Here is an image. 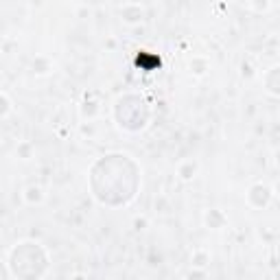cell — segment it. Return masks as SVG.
<instances>
[{
  "label": "cell",
  "instance_id": "obj_1",
  "mask_svg": "<svg viewBox=\"0 0 280 280\" xmlns=\"http://www.w3.org/2000/svg\"><path fill=\"white\" fill-rule=\"evenodd\" d=\"M22 199H25L27 206H40L42 201H44V190H42L40 186H35V184H31V186L25 188Z\"/></svg>",
  "mask_w": 280,
  "mask_h": 280
},
{
  "label": "cell",
  "instance_id": "obj_2",
  "mask_svg": "<svg viewBox=\"0 0 280 280\" xmlns=\"http://www.w3.org/2000/svg\"><path fill=\"white\" fill-rule=\"evenodd\" d=\"M204 221H206V225H208V228H214V230H217V228H223L228 219H225V214H223L221 210H217V208H212V210H208V212H206Z\"/></svg>",
  "mask_w": 280,
  "mask_h": 280
},
{
  "label": "cell",
  "instance_id": "obj_3",
  "mask_svg": "<svg viewBox=\"0 0 280 280\" xmlns=\"http://www.w3.org/2000/svg\"><path fill=\"white\" fill-rule=\"evenodd\" d=\"M208 263H210V254L206 249H195L193 256H190V265L193 269H206Z\"/></svg>",
  "mask_w": 280,
  "mask_h": 280
},
{
  "label": "cell",
  "instance_id": "obj_4",
  "mask_svg": "<svg viewBox=\"0 0 280 280\" xmlns=\"http://www.w3.org/2000/svg\"><path fill=\"white\" fill-rule=\"evenodd\" d=\"M195 173H197V164H195L193 160H186V162H182L177 166V175H180V180H184V182H190L195 177Z\"/></svg>",
  "mask_w": 280,
  "mask_h": 280
},
{
  "label": "cell",
  "instance_id": "obj_5",
  "mask_svg": "<svg viewBox=\"0 0 280 280\" xmlns=\"http://www.w3.org/2000/svg\"><path fill=\"white\" fill-rule=\"evenodd\" d=\"M16 156L20 158V160H31L33 158V145L29 140L20 142V145L16 147Z\"/></svg>",
  "mask_w": 280,
  "mask_h": 280
},
{
  "label": "cell",
  "instance_id": "obj_6",
  "mask_svg": "<svg viewBox=\"0 0 280 280\" xmlns=\"http://www.w3.org/2000/svg\"><path fill=\"white\" fill-rule=\"evenodd\" d=\"M208 70V62L204 57H195L193 62H190V73H195V75H204Z\"/></svg>",
  "mask_w": 280,
  "mask_h": 280
},
{
  "label": "cell",
  "instance_id": "obj_7",
  "mask_svg": "<svg viewBox=\"0 0 280 280\" xmlns=\"http://www.w3.org/2000/svg\"><path fill=\"white\" fill-rule=\"evenodd\" d=\"M11 112V101L5 92H0V118H5Z\"/></svg>",
  "mask_w": 280,
  "mask_h": 280
},
{
  "label": "cell",
  "instance_id": "obj_8",
  "mask_svg": "<svg viewBox=\"0 0 280 280\" xmlns=\"http://www.w3.org/2000/svg\"><path fill=\"white\" fill-rule=\"evenodd\" d=\"M33 70H35L38 75H46V73L51 70V64L46 62V59L40 57V59H35V62H33Z\"/></svg>",
  "mask_w": 280,
  "mask_h": 280
},
{
  "label": "cell",
  "instance_id": "obj_9",
  "mask_svg": "<svg viewBox=\"0 0 280 280\" xmlns=\"http://www.w3.org/2000/svg\"><path fill=\"white\" fill-rule=\"evenodd\" d=\"M97 112H99V105L97 103H83V107H81V116L83 118H92L94 114H97Z\"/></svg>",
  "mask_w": 280,
  "mask_h": 280
},
{
  "label": "cell",
  "instance_id": "obj_10",
  "mask_svg": "<svg viewBox=\"0 0 280 280\" xmlns=\"http://www.w3.org/2000/svg\"><path fill=\"white\" fill-rule=\"evenodd\" d=\"M186 280H208L206 269H193L186 273Z\"/></svg>",
  "mask_w": 280,
  "mask_h": 280
},
{
  "label": "cell",
  "instance_id": "obj_11",
  "mask_svg": "<svg viewBox=\"0 0 280 280\" xmlns=\"http://www.w3.org/2000/svg\"><path fill=\"white\" fill-rule=\"evenodd\" d=\"M134 228L136 230H145L147 228V217H136L134 219Z\"/></svg>",
  "mask_w": 280,
  "mask_h": 280
},
{
  "label": "cell",
  "instance_id": "obj_12",
  "mask_svg": "<svg viewBox=\"0 0 280 280\" xmlns=\"http://www.w3.org/2000/svg\"><path fill=\"white\" fill-rule=\"evenodd\" d=\"M254 73H252V66L249 64H243V77H252Z\"/></svg>",
  "mask_w": 280,
  "mask_h": 280
},
{
  "label": "cell",
  "instance_id": "obj_13",
  "mask_svg": "<svg viewBox=\"0 0 280 280\" xmlns=\"http://www.w3.org/2000/svg\"><path fill=\"white\" fill-rule=\"evenodd\" d=\"M70 280H88V276H83V273H73Z\"/></svg>",
  "mask_w": 280,
  "mask_h": 280
}]
</instances>
